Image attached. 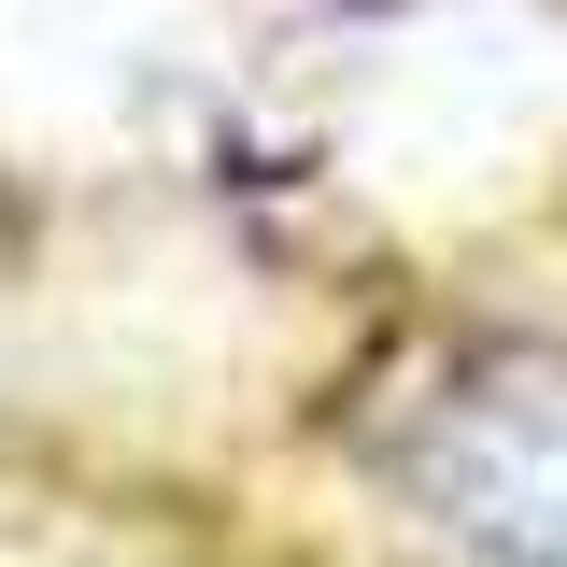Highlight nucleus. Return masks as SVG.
Instances as JSON below:
<instances>
[{
    "mask_svg": "<svg viewBox=\"0 0 567 567\" xmlns=\"http://www.w3.org/2000/svg\"><path fill=\"white\" fill-rule=\"evenodd\" d=\"M398 483L483 567H567V369L554 354L454 369L398 440Z\"/></svg>",
    "mask_w": 567,
    "mask_h": 567,
    "instance_id": "f257e3e1",
    "label": "nucleus"
}]
</instances>
